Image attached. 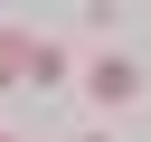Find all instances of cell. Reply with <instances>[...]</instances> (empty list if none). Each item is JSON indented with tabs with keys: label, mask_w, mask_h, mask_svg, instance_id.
<instances>
[{
	"label": "cell",
	"mask_w": 151,
	"mask_h": 142,
	"mask_svg": "<svg viewBox=\"0 0 151 142\" xmlns=\"http://www.w3.org/2000/svg\"><path fill=\"white\" fill-rule=\"evenodd\" d=\"M94 95H104V104H132V95H142L132 57H104V66H94Z\"/></svg>",
	"instance_id": "cell-1"
},
{
	"label": "cell",
	"mask_w": 151,
	"mask_h": 142,
	"mask_svg": "<svg viewBox=\"0 0 151 142\" xmlns=\"http://www.w3.org/2000/svg\"><path fill=\"white\" fill-rule=\"evenodd\" d=\"M28 66H38V47H28V38H9V28H0V76H28Z\"/></svg>",
	"instance_id": "cell-2"
}]
</instances>
